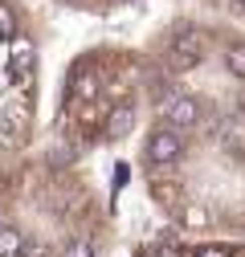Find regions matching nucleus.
<instances>
[{"label":"nucleus","instance_id":"f257e3e1","mask_svg":"<svg viewBox=\"0 0 245 257\" xmlns=\"http://www.w3.org/2000/svg\"><path fill=\"white\" fill-rule=\"evenodd\" d=\"M139 257H245V241H200V245H151Z\"/></svg>","mask_w":245,"mask_h":257},{"label":"nucleus","instance_id":"f03ea898","mask_svg":"<svg viewBox=\"0 0 245 257\" xmlns=\"http://www.w3.org/2000/svg\"><path fill=\"white\" fill-rule=\"evenodd\" d=\"M0 257H41L33 245V233L21 224H0Z\"/></svg>","mask_w":245,"mask_h":257},{"label":"nucleus","instance_id":"7ed1b4c3","mask_svg":"<svg viewBox=\"0 0 245 257\" xmlns=\"http://www.w3.org/2000/svg\"><path fill=\"white\" fill-rule=\"evenodd\" d=\"M135 122H139V110L135 102H114L106 110V139H127L135 131Z\"/></svg>","mask_w":245,"mask_h":257},{"label":"nucleus","instance_id":"20e7f679","mask_svg":"<svg viewBox=\"0 0 245 257\" xmlns=\"http://www.w3.org/2000/svg\"><path fill=\"white\" fill-rule=\"evenodd\" d=\"M33 61H37V53H33V45H29L25 37H17V41H13V70L29 78V74H33Z\"/></svg>","mask_w":245,"mask_h":257},{"label":"nucleus","instance_id":"39448f33","mask_svg":"<svg viewBox=\"0 0 245 257\" xmlns=\"http://www.w3.org/2000/svg\"><path fill=\"white\" fill-rule=\"evenodd\" d=\"M21 33H17V13L5 5V0H0V41H5V45H13Z\"/></svg>","mask_w":245,"mask_h":257}]
</instances>
